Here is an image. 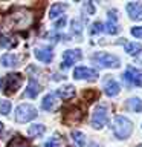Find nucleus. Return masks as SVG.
<instances>
[{
    "label": "nucleus",
    "instance_id": "nucleus-9",
    "mask_svg": "<svg viewBox=\"0 0 142 147\" xmlns=\"http://www.w3.org/2000/svg\"><path fill=\"white\" fill-rule=\"evenodd\" d=\"M73 78H76V80H96L98 72L92 67L80 66V67H75V71H73Z\"/></svg>",
    "mask_w": 142,
    "mask_h": 147
},
{
    "label": "nucleus",
    "instance_id": "nucleus-21",
    "mask_svg": "<svg viewBox=\"0 0 142 147\" xmlns=\"http://www.w3.org/2000/svg\"><path fill=\"white\" fill-rule=\"evenodd\" d=\"M124 49H125V52L128 55H137L142 51V45L141 43H128V41H125L124 43Z\"/></svg>",
    "mask_w": 142,
    "mask_h": 147
},
{
    "label": "nucleus",
    "instance_id": "nucleus-34",
    "mask_svg": "<svg viewBox=\"0 0 142 147\" xmlns=\"http://www.w3.org/2000/svg\"><path fill=\"white\" fill-rule=\"evenodd\" d=\"M137 147H142V144H139V146H137Z\"/></svg>",
    "mask_w": 142,
    "mask_h": 147
},
{
    "label": "nucleus",
    "instance_id": "nucleus-11",
    "mask_svg": "<svg viewBox=\"0 0 142 147\" xmlns=\"http://www.w3.org/2000/svg\"><path fill=\"white\" fill-rule=\"evenodd\" d=\"M64 123H69V124H73V123H80L81 119H82V113H81V110L78 109V107H69L64 110Z\"/></svg>",
    "mask_w": 142,
    "mask_h": 147
},
{
    "label": "nucleus",
    "instance_id": "nucleus-27",
    "mask_svg": "<svg viewBox=\"0 0 142 147\" xmlns=\"http://www.w3.org/2000/svg\"><path fill=\"white\" fill-rule=\"evenodd\" d=\"M82 96L86 98L87 103H90V101H93L95 98H98V92L93 90V89H89V90H86L84 94H82Z\"/></svg>",
    "mask_w": 142,
    "mask_h": 147
},
{
    "label": "nucleus",
    "instance_id": "nucleus-5",
    "mask_svg": "<svg viewBox=\"0 0 142 147\" xmlns=\"http://www.w3.org/2000/svg\"><path fill=\"white\" fill-rule=\"evenodd\" d=\"M122 77H124V81H125L127 86L142 87V69H136L133 66H128Z\"/></svg>",
    "mask_w": 142,
    "mask_h": 147
},
{
    "label": "nucleus",
    "instance_id": "nucleus-23",
    "mask_svg": "<svg viewBox=\"0 0 142 147\" xmlns=\"http://www.w3.org/2000/svg\"><path fill=\"white\" fill-rule=\"evenodd\" d=\"M72 140H73L75 147H86V136H84V133H82V132L73 130L72 132Z\"/></svg>",
    "mask_w": 142,
    "mask_h": 147
},
{
    "label": "nucleus",
    "instance_id": "nucleus-2",
    "mask_svg": "<svg viewBox=\"0 0 142 147\" xmlns=\"http://www.w3.org/2000/svg\"><path fill=\"white\" fill-rule=\"evenodd\" d=\"M113 130L118 140H127L133 130V123L122 115H116L113 121Z\"/></svg>",
    "mask_w": 142,
    "mask_h": 147
},
{
    "label": "nucleus",
    "instance_id": "nucleus-29",
    "mask_svg": "<svg viewBox=\"0 0 142 147\" xmlns=\"http://www.w3.org/2000/svg\"><path fill=\"white\" fill-rule=\"evenodd\" d=\"M72 31L75 32V34H78V35L82 32V28H81V25H80V22H78V20H73L72 22Z\"/></svg>",
    "mask_w": 142,
    "mask_h": 147
},
{
    "label": "nucleus",
    "instance_id": "nucleus-4",
    "mask_svg": "<svg viewBox=\"0 0 142 147\" xmlns=\"http://www.w3.org/2000/svg\"><path fill=\"white\" fill-rule=\"evenodd\" d=\"M37 109L31 104H20L15 109V121L17 123H29L31 119L37 118Z\"/></svg>",
    "mask_w": 142,
    "mask_h": 147
},
{
    "label": "nucleus",
    "instance_id": "nucleus-7",
    "mask_svg": "<svg viewBox=\"0 0 142 147\" xmlns=\"http://www.w3.org/2000/svg\"><path fill=\"white\" fill-rule=\"evenodd\" d=\"M11 18H12L14 26H17V28H27L31 25V22H32L31 12L25 11V9H18L15 14H12V16H11Z\"/></svg>",
    "mask_w": 142,
    "mask_h": 147
},
{
    "label": "nucleus",
    "instance_id": "nucleus-28",
    "mask_svg": "<svg viewBox=\"0 0 142 147\" xmlns=\"http://www.w3.org/2000/svg\"><path fill=\"white\" fill-rule=\"evenodd\" d=\"M44 147H61V142H60V140L57 136H54V138H50V140L46 141Z\"/></svg>",
    "mask_w": 142,
    "mask_h": 147
},
{
    "label": "nucleus",
    "instance_id": "nucleus-31",
    "mask_svg": "<svg viewBox=\"0 0 142 147\" xmlns=\"http://www.w3.org/2000/svg\"><path fill=\"white\" fill-rule=\"evenodd\" d=\"M64 23H66V17H61L60 20L55 23V29H58V28H61V26H64Z\"/></svg>",
    "mask_w": 142,
    "mask_h": 147
},
{
    "label": "nucleus",
    "instance_id": "nucleus-30",
    "mask_svg": "<svg viewBox=\"0 0 142 147\" xmlns=\"http://www.w3.org/2000/svg\"><path fill=\"white\" fill-rule=\"evenodd\" d=\"M131 35L136 38H142V26H135L131 28Z\"/></svg>",
    "mask_w": 142,
    "mask_h": 147
},
{
    "label": "nucleus",
    "instance_id": "nucleus-19",
    "mask_svg": "<svg viewBox=\"0 0 142 147\" xmlns=\"http://www.w3.org/2000/svg\"><path fill=\"white\" fill-rule=\"evenodd\" d=\"M0 63H2V66H5V67H12V66H17L18 58L14 54H5L0 57Z\"/></svg>",
    "mask_w": 142,
    "mask_h": 147
},
{
    "label": "nucleus",
    "instance_id": "nucleus-17",
    "mask_svg": "<svg viewBox=\"0 0 142 147\" xmlns=\"http://www.w3.org/2000/svg\"><path fill=\"white\" fill-rule=\"evenodd\" d=\"M57 95L60 96V98H63V100H70V98L75 96V87H73L72 84L63 86V87H60V89L57 90Z\"/></svg>",
    "mask_w": 142,
    "mask_h": 147
},
{
    "label": "nucleus",
    "instance_id": "nucleus-14",
    "mask_svg": "<svg viewBox=\"0 0 142 147\" xmlns=\"http://www.w3.org/2000/svg\"><path fill=\"white\" fill-rule=\"evenodd\" d=\"M34 55L38 61H43V63H50L54 58V54L50 48H35Z\"/></svg>",
    "mask_w": 142,
    "mask_h": 147
},
{
    "label": "nucleus",
    "instance_id": "nucleus-18",
    "mask_svg": "<svg viewBox=\"0 0 142 147\" xmlns=\"http://www.w3.org/2000/svg\"><path fill=\"white\" fill-rule=\"evenodd\" d=\"M66 5H63V3H54L52 6H50V9H49V18H57V17H60V16H63V12L66 11Z\"/></svg>",
    "mask_w": 142,
    "mask_h": 147
},
{
    "label": "nucleus",
    "instance_id": "nucleus-32",
    "mask_svg": "<svg viewBox=\"0 0 142 147\" xmlns=\"http://www.w3.org/2000/svg\"><path fill=\"white\" fill-rule=\"evenodd\" d=\"M86 9L89 11V14H93V12H95V8L92 6V3H90V2H87V3H86Z\"/></svg>",
    "mask_w": 142,
    "mask_h": 147
},
{
    "label": "nucleus",
    "instance_id": "nucleus-25",
    "mask_svg": "<svg viewBox=\"0 0 142 147\" xmlns=\"http://www.w3.org/2000/svg\"><path fill=\"white\" fill-rule=\"evenodd\" d=\"M11 109H12L11 101H8V100H0V113H2V115H9Z\"/></svg>",
    "mask_w": 142,
    "mask_h": 147
},
{
    "label": "nucleus",
    "instance_id": "nucleus-26",
    "mask_svg": "<svg viewBox=\"0 0 142 147\" xmlns=\"http://www.w3.org/2000/svg\"><path fill=\"white\" fill-rule=\"evenodd\" d=\"M102 31H104V23H101V22H95L93 25L90 26V35H96Z\"/></svg>",
    "mask_w": 142,
    "mask_h": 147
},
{
    "label": "nucleus",
    "instance_id": "nucleus-13",
    "mask_svg": "<svg viewBox=\"0 0 142 147\" xmlns=\"http://www.w3.org/2000/svg\"><path fill=\"white\" fill-rule=\"evenodd\" d=\"M104 92L107 96H116L121 92V86L118 81H115L113 78H107L104 81Z\"/></svg>",
    "mask_w": 142,
    "mask_h": 147
},
{
    "label": "nucleus",
    "instance_id": "nucleus-33",
    "mask_svg": "<svg viewBox=\"0 0 142 147\" xmlns=\"http://www.w3.org/2000/svg\"><path fill=\"white\" fill-rule=\"evenodd\" d=\"M2 132H3V124L0 123V133H2Z\"/></svg>",
    "mask_w": 142,
    "mask_h": 147
},
{
    "label": "nucleus",
    "instance_id": "nucleus-8",
    "mask_svg": "<svg viewBox=\"0 0 142 147\" xmlns=\"http://www.w3.org/2000/svg\"><path fill=\"white\" fill-rule=\"evenodd\" d=\"M82 57L80 49H67L66 52L63 54V61H61V69H67L70 67L72 64H75L76 61H80Z\"/></svg>",
    "mask_w": 142,
    "mask_h": 147
},
{
    "label": "nucleus",
    "instance_id": "nucleus-10",
    "mask_svg": "<svg viewBox=\"0 0 142 147\" xmlns=\"http://www.w3.org/2000/svg\"><path fill=\"white\" fill-rule=\"evenodd\" d=\"M127 12L128 17L135 22H141L142 20V3L139 2H128L127 3Z\"/></svg>",
    "mask_w": 142,
    "mask_h": 147
},
{
    "label": "nucleus",
    "instance_id": "nucleus-22",
    "mask_svg": "<svg viewBox=\"0 0 142 147\" xmlns=\"http://www.w3.org/2000/svg\"><path fill=\"white\" fill-rule=\"evenodd\" d=\"M127 107L133 112H142V100L137 96H133V98L127 100Z\"/></svg>",
    "mask_w": 142,
    "mask_h": 147
},
{
    "label": "nucleus",
    "instance_id": "nucleus-6",
    "mask_svg": "<svg viewBox=\"0 0 142 147\" xmlns=\"http://www.w3.org/2000/svg\"><path fill=\"white\" fill-rule=\"evenodd\" d=\"M109 121V112L105 106H96L92 113V126L95 129H102Z\"/></svg>",
    "mask_w": 142,
    "mask_h": 147
},
{
    "label": "nucleus",
    "instance_id": "nucleus-16",
    "mask_svg": "<svg viewBox=\"0 0 142 147\" xmlns=\"http://www.w3.org/2000/svg\"><path fill=\"white\" fill-rule=\"evenodd\" d=\"M41 107H43L44 110H48V112H52V110H55V107H57V98H55L54 94H48L43 98V101H41Z\"/></svg>",
    "mask_w": 142,
    "mask_h": 147
},
{
    "label": "nucleus",
    "instance_id": "nucleus-3",
    "mask_svg": "<svg viewBox=\"0 0 142 147\" xmlns=\"http://www.w3.org/2000/svg\"><path fill=\"white\" fill-rule=\"evenodd\" d=\"M92 61H95L96 64H99L101 67H110V69H116L121 66V60L116 55L109 54V52H96L92 55Z\"/></svg>",
    "mask_w": 142,
    "mask_h": 147
},
{
    "label": "nucleus",
    "instance_id": "nucleus-24",
    "mask_svg": "<svg viewBox=\"0 0 142 147\" xmlns=\"http://www.w3.org/2000/svg\"><path fill=\"white\" fill-rule=\"evenodd\" d=\"M8 147H29V142L21 136H15L8 142Z\"/></svg>",
    "mask_w": 142,
    "mask_h": 147
},
{
    "label": "nucleus",
    "instance_id": "nucleus-15",
    "mask_svg": "<svg viewBox=\"0 0 142 147\" xmlns=\"http://www.w3.org/2000/svg\"><path fill=\"white\" fill-rule=\"evenodd\" d=\"M40 90H41V86L34 80V78H29V83H27L26 90H25V96H27V98H35V96L40 94Z\"/></svg>",
    "mask_w": 142,
    "mask_h": 147
},
{
    "label": "nucleus",
    "instance_id": "nucleus-12",
    "mask_svg": "<svg viewBox=\"0 0 142 147\" xmlns=\"http://www.w3.org/2000/svg\"><path fill=\"white\" fill-rule=\"evenodd\" d=\"M104 31L107 32V34H118V31H119V26H118V16H116V11H110L109 12V20L107 23L104 25Z\"/></svg>",
    "mask_w": 142,
    "mask_h": 147
},
{
    "label": "nucleus",
    "instance_id": "nucleus-1",
    "mask_svg": "<svg viewBox=\"0 0 142 147\" xmlns=\"http://www.w3.org/2000/svg\"><path fill=\"white\" fill-rule=\"evenodd\" d=\"M23 80H25V77L21 74H8L6 77L0 80V84H2V89L6 95H14L23 84Z\"/></svg>",
    "mask_w": 142,
    "mask_h": 147
},
{
    "label": "nucleus",
    "instance_id": "nucleus-20",
    "mask_svg": "<svg viewBox=\"0 0 142 147\" xmlns=\"http://www.w3.org/2000/svg\"><path fill=\"white\" fill-rule=\"evenodd\" d=\"M44 132H46L44 124H32V126H29V129H27V135L31 138H38V136L43 135Z\"/></svg>",
    "mask_w": 142,
    "mask_h": 147
}]
</instances>
